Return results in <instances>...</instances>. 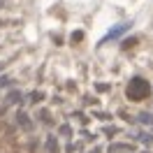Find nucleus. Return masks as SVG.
Returning a JSON list of instances; mask_svg holds the SVG:
<instances>
[{"mask_svg": "<svg viewBox=\"0 0 153 153\" xmlns=\"http://www.w3.org/2000/svg\"><path fill=\"white\" fill-rule=\"evenodd\" d=\"M2 70H5V63H2V60H0V72H2Z\"/></svg>", "mask_w": 153, "mask_h": 153, "instance_id": "nucleus-13", "label": "nucleus"}, {"mask_svg": "<svg viewBox=\"0 0 153 153\" xmlns=\"http://www.w3.org/2000/svg\"><path fill=\"white\" fill-rule=\"evenodd\" d=\"M128 28H130V23H123V26H116L114 30H109V35H107V37L102 39V42H109V39H116L118 35H121V33H123V30H128Z\"/></svg>", "mask_w": 153, "mask_h": 153, "instance_id": "nucleus-8", "label": "nucleus"}, {"mask_svg": "<svg viewBox=\"0 0 153 153\" xmlns=\"http://www.w3.org/2000/svg\"><path fill=\"white\" fill-rule=\"evenodd\" d=\"M137 123L153 130V114H151V111H139V114H137Z\"/></svg>", "mask_w": 153, "mask_h": 153, "instance_id": "nucleus-6", "label": "nucleus"}, {"mask_svg": "<svg viewBox=\"0 0 153 153\" xmlns=\"http://www.w3.org/2000/svg\"><path fill=\"white\" fill-rule=\"evenodd\" d=\"M5 7H7V2H5V0H0V10H5Z\"/></svg>", "mask_w": 153, "mask_h": 153, "instance_id": "nucleus-12", "label": "nucleus"}, {"mask_svg": "<svg viewBox=\"0 0 153 153\" xmlns=\"http://www.w3.org/2000/svg\"><path fill=\"white\" fill-rule=\"evenodd\" d=\"M132 139L139 142L142 146H153V132H149V130H137V132H132Z\"/></svg>", "mask_w": 153, "mask_h": 153, "instance_id": "nucleus-5", "label": "nucleus"}, {"mask_svg": "<svg viewBox=\"0 0 153 153\" xmlns=\"http://www.w3.org/2000/svg\"><path fill=\"white\" fill-rule=\"evenodd\" d=\"M134 144H125V142H114L107 146V153H132Z\"/></svg>", "mask_w": 153, "mask_h": 153, "instance_id": "nucleus-4", "label": "nucleus"}, {"mask_svg": "<svg viewBox=\"0 0 153 153\" xmlns=\"http://www.w3.org/2000/svg\"><path fill=\"white\" fill-rule=\"evenodd\" d=\"M118 132V128H105V134L107 137H111V134H116Z\"/></svg>", "mask_w": 153, "mask_h": 153, "instance_id": "nucleus-11", "label": "nucleus"}, {"mask_svg": "<svg viewBox=\"0 0 153 153\" xmlns=\"http://www.w3.org/2000/svg\"><path fill=\"white\" fill-rule=\"evenodd\" d=\"M12 86H14V76L12 74H0V93L10 91Z\"/></svg>", "mask_w": 153, "mask_h": 153, "instance_id": "nucleus-7", "label": "nucleus"}, {"mask_svg": "<svg viewBox=\"0 0 153 153\" xmlns=\"http://www.w3.org/2000/svg\"><path fill=\"white\" fill-rule=\"evenodd\" d=\"M47 153H58V139H56V134H49V137H47Z\"/></svg>", "mask_w": 153, "mask_h": 153, "instance_id": "nucleus-9", "label": "nucleus"}, {"mask_svg": "<svg viewBox=\"0 0 153 153\" xmlns=\"http://www.w3.org/2000/svg\"><path fill=\"white\" fill-rule=\"evenodd\" d=\"M16 125H19V128L23 130V132H30V130L35 128V123H33V118H30V116L26 114L23 109H19V111H16Z\"/></svg>", "mask_w": 153, "mask_h": 153, "instance_id": "nucleus-3", "label": "nucleus"}, {"mask_svg": "<svg viewBox=\"0 0 153 153\" xmlns=\"http://www.w3.org/2000/svg\"><path fill=\"white\" fill-rule=\"evenodd\" d=\"M142 153H146V151H142Z\"/></svg>", "mask_w": 153, "mask_h": 153, "instance_id": "nucleus-15", "label": "nucleus"}, {"mask_svg": "<svg viewBox=\"0 0 153 153\" xmlns=\"http://www.w3.org/2000/svg\"><path fill=\"white\" fill-rule=\"evenodd\" d=\"M149 93H151V86H149V81H144L142 76H134L132 81H130V86H128V97L134 100V102L144 100Z\"/></svg>", "mask_w": 153, "mask_h": 153, "instance_id": "nucleus-1", "label": "nucleus"}, {"mask_svg": "<svg viewBox=\"0 0 153 153\" xmlns=\"http://www.w3.org/2000/svg\"><path fill=\"white\" fill-rule=\"evenodd\" d=\"M88 153H100V149H93V151H88Z\"/></svg>", "mask_w": 153, "mask_h": 153, "instance_id": "nucleus-14", "label": "nucleus"}, {"mask_svg": "<svg viewBox=\"0 0 153 153\" xmlns=\"http://www.w3.org/2000/svg\"><path fill=\"white\" fill-rule=\"evenodd\" d=\"M42 97H44V93H30V95H28V102L33 105V102H39Z\"/></svg>", "mask_w": 153, "mask_h": 153, "instance_id": "nucleus-10", "label": "nucleus"}, {"mask_svg": "<svg viewBox=\"0 0 153 153\" xmlns=\"http://www.w3.org/2000/svg\"><path fill=\"white\" fill-rule=\"evenodd\" d=\"M21 102H23V93H21V88H10V91L2 95V100H0V114H5L10 107L21 105Z\"/></svg>", "mask_w": 153, "mask_h": 153, "instance_id": "nucleus-2", "label": "nucleus"}]
</instances>
